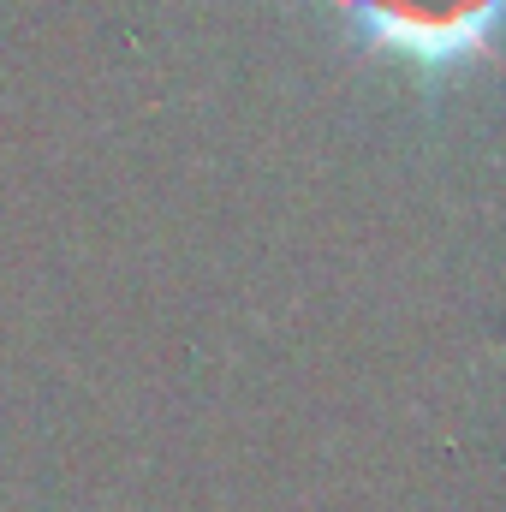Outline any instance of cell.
<instances>
[{"mask_svg":"<svg viewBox=\"0 0 506 512\" xmlns=\"http://www.w3.org/2000/svg\"><path fill=\"white\" fill-rule=\"evenodd\" d=\"M346 18L376 54L447 72L495 48L506 30V0H346Z\"/></svg>","mask_w":506,"mask_h":512,"instance_id":"cell-1","label":"cell"}]
</instances>
